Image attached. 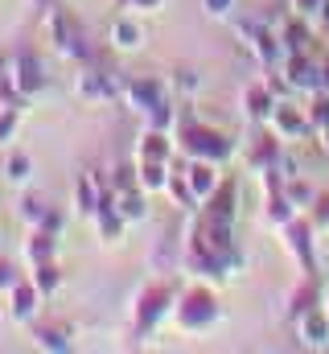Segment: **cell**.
I'll use <instances>...</instances> for the list:
<instances>
[{
    "instance_id": "obj_5",
    "label": "cell",
    "mask_w": 329,
    "mask_h": 354,
    "mask_svg": "<svg viewBox=\"0 0 329 354\" xmlns=\"http://www.w3.org/2000/svg\"><path fill=\"white\" fill-rule=\"evenodd\" d=\"M288 87L317 91V87H321V66H317V62H309L305 54H292V62H288Z\"/></svg>"
},
{
    "instance_id": "obj_9",
    "label": "cell",
    "mask_w": 329,
    "mask_h": 354,
    "mask_svg": "<svg viewBox=\"0 0 329 354\" xmlns=\"http://www.w3.org/2000/svg\"><path fill=\"white\" fill-rule=\"evenodd\" d=\"M288 248L305 260V268H309V227L301 223V218H288Z\"/></svg>"
},
{
    "instance_id": "obj_14",
    "label": "cell",
    "mask_w": 329,
    "mask_h": 354,
    "mask_svg": "<svg viewBox=\"0 0 329 354\" xmlns=\"http://www.w3.org/2000/svg\"><path fill=\"white\" fill-rule=\"evenodd\" d=\"M247 107H251V115H267V111H272L267 91H263V87H251V91H247Z\"/></svg>"
},
{
    "instance_id": "obj_23",
    "label": "cell",
    "mask_w": 329,
    "mask_h": 354,
    "mask_svg": "<svg viewBox=\"0 0 329 354\" xmlns=\"http://www.w3.org/2000/svg\"><path fill=\"white\" fill-rule=\"evenodd\" d=\"M124 214L128 218H140L144 214V194H124Z\"/></svg>"
},
{
    "instance_id": "obj_8",
    "label": "cell",
    "mask_w": 329,
    "mask_h": 354,
    "mask_svg": "<svg viewBox=\"0 0 329 354\" xmlns=\"http://www.w3.org/2000/svg\"><path fill=\"white\" fill-rule=\"evenodd\" d=\"M33 301H37V284H33V280L21 284V280H17V284H12V313H17V317H29V313H33Z\"/></svg>"
},
{
    "instance_id": "obj_21",
    "label": "cell",
    "mask_w": 329,
    "mask_h": 354,
    "mask_svg": "<svg viewBox=\"0 0 329 354\" xmlns=\"http://www.w3.org/2000/svg\"><path fill=\"white\" fill-rule=\"evenodd\" d=\"M164 153H169L164 136H149V145H144V161H164Z\"/></svg>"
},
{
    "instance_id": "obj_1",
    "label": "cell",
    "mask_w": 329,
    "mask_h": 354,
    "mask_svg": "<svg viewBox=\"0 0 329 354\" xmlns=\"http://www.w3.org/2000/svg\"><path fill=\"white\" fill-rule=\"evenodd\" d=\"M181 149L189 157H198V161H223V157H231V140L223 132H214V128H202V124H189L181 132Z\"/></svg>"
},
{
    "instance_id": "obj_16",
    "label": "cell",
    "mask_w": 329,
    "mask_h": 354,
    "mask_svg": "<svg viewBox=\"0 0 329 354\" xmlns=\"http://www.w3.org/2000/svg\"><path fill=\"white\" fill-rule=\"evenodd\" d=\"M144 185H149V189L169 185V181H164V165H161V161H144Z\"/></svg>"
},
{
    "instance_id": "obj_18",
    "label": "cell",
    "mask_w": 329,
    "mask_h": 354,
    "mask_svg": "<svg viewBox=\"0 0 329 354\" xmlns=\"http://www.w3.org/2000/svg\"><path fill=\"white\" fill-rule=\"evenodd\" d=\"M288 46H292V54H301V50L309 46V29H301V21L288 25Z\"/></svg>"
},
{
    "instance_id": "obj_12",
    "label": "cell",
    "mask_w": 329,
    "mask_h": 354,
    "mask_svg": "<svg viewBox=\"0 0 329 354\" xmlns=\"http://www.w3.org/2000/svg\"><path fill=\"white\" fill-rule=\"evenodd\" d=\"M37 342L50 346V351H66V334L58 326H37Z\"/></svg>"
},
{
    "instance_id": "obj_17",
    "label": "cell",
    "mask_w": 329,
    "mask_h": 354,
    "mask_svg": "<svg viewBox=\"0 0 329 354\" xmlns=\"http://www.w3.org/2000/svg\"><path fill=\"white\" fill-rule=\"evenodd\" d=\"M8 177H12V181H25V177H29V157H25V153H12V157H8Z\"/></svg>"
},
{
    "instance_id": "obj_19",
    "label": "cell",
    "mask_w": 329,
    "mask_h": 354,
    "mask_svg": "<svg viewBox=\"0 0 329 354\" xmlns=\"http://www.w3.org/2000/svg\"><path fill=\"white\" fill-rule=\"evenodd\" d=\"M21 276H17V268H12V260H4L0 256V292H12V284H17Z\"/></svg>"
},
{
    "instance_id": "obj_25",
    "label": "cell",
    "mask_w": 329,
    "mask_h": 354,
    "mask_svg": "<svg viewBox=\"0 0 329 354\" xmlns=\"http://www.w3.org/2000/svg\"><path fill=\"white\" fill-rule=\"evenodd\" d=\"M288 198H292V206H297V202H309L313 194H309V185H301V181H292V185H288Z\"/></svg>"
},
{
    "instance_id": "obj_7",
    "label": "cell",
    "mask_w": 329,
    "mask_h": 354,
    "mask_svg": "<svg viewBox=\"0 0 329 354\" xmlns=\"http://www.w3.org/2000/svg\"><path fill=\"white\" fill-rule=\"evenodd\" d=\"M189 189H194V198H210L214 194V161H198L189 169Z\"/></svg>"
},
{
    "instance_id": "obj_15",
    "label": "cell",
    "mask_w": 329,
    "mask_h": 354,
    "mask_svg": "<svg viewBox=\"0 0 329 354\" xmlns=\"http://www.w3.org/2000/svg\"><path fill=\"white\" fill-rule=\"evenodd\" d=\"M115 41L120 46H140V29L132 21H115Z\"/></svg>"
},
{
    "instance_id": "obj_29",
    "label": "cell",
    "mask_w": 329,
    "mask_h": 354,
    "mask_svg": "<svg viewBox=\"0 0 329 354\" xmlns=\"http://www.w3.org/2000/svg\"><path fill=\"white\" fill-rule=\"evenodd\" d=\"M321 87L329 91V66H321Z\"/></svg>"
},
{
    "instance_id": "obj_20",
    "label": "cell",
    "mask_w": 329,
    "mask_h": 354,
    "mask_svg": "<svg viewBox=\"0 0 329 354\" xmlns=\"http://www.w3.org/2000/svg\"><path fill=\"white\" fill-rule=\"evenodd\" d=\"M305 330H309V342H321V338H326V322H321L313 309L305 313Z\"/></svg>"
},
{
    "instance_id": "obj_3",
    "label": "cell",
    "mask_w": 329,
    "mask_h": 354,
    "mask_svg": "<svg viewBox=\"0 0 329 354\" xmlns=\"http://www.w3.org/2000/svg\"><path fill=\"white\" fill-rule=\"evenodd\" d=\"M46 83V75H41V62L33 58V54H21L17 62H12V87L21 99H29V95H37Z\"/></svg>"
},
{
    "instance_id": "obj_27",
    "label": "cell",
    "mask_w": 329,
    "mask_h": 354,
    "mask_svg": "<svg viewBox=\"0 0 329 354\" xmlns=\"http://www.w3.org/2000/svg\"><path fill=\"white\" fill-rule=\"evenodd\" d=\"M206 8H210V12H227V8H231V0H206Z\"/></svg>"
},
{
    "instance_id": "obj_11",
    "label": "cell",
    "mask_w": 329,
    "mask_h": 354,
    "mask_svg": "<svg viewBox=\"0 0 329 354\" xmlns=\"http://www.w3.org/2000/svg\"><path fill=\"white\" fill-rule=\"evenodd\" d=\"M267 218H272V223H288V218H292V198H288V194L267 198Z\"/></svg>"
},
{
    "instance_id": "obj_28",
    "label": "cell",
    "mask_w": 329,
    "mask_h": 354,
    "mask_svg": "<svg viewBox=\"0 0 329 354\" xmlns=\"http://www.w3.org/2000/svg\"><path fill=\"white\" fill-rule=\"evenodd\" d=\"M4 136H12V115H4V120H0V140H4Z\"/></svg>"
},
{
    "instance_id": "obj_6",
    "label": "cell",
    "mask_w": 329,
    "mask_h": 354,
    "mask_svg": "<svg viewBox=\"0 0 329 354\" xmlns=\"http://www.w3.org/2000/svg\"><path fill=\"white\" fill-rule=\"evenodd\" d=\"M272 128H276L280 136H301V132H305V115H301L297 107H288V103H276V107H272Z\"/></svg>"
},
{
    "instance_id": "obj_2",
    "label": "cell",
    "mask_w": 329,
    "mask_h": 354,
    "mask_svg": "<svg viewBox=\"0 0 329 354\" xmlns=\"http://www.w3.org/2000/svg\"><path fill=\"white\" fill-rule=\"evenodd\" d=\"M214 297L206 292V288H189L185 297H181V305H177V322L185 326V330H202L206 322H214Z\"/></svg>"
},
{
    "instance_id": "obj_10",
    "label": "cell",
    "mask_w": 329,
    "mask_h": 354,
    "mask_svg": "<svg viewBox=\"0 0 329 354\" xmlns=\"http://www.w3.org/2000/svg\"><path fill=\"white\" fill-rule=\"evenodd\" d=\"M50 252H54V235H50V231H37V235L29 239V260H33V264H46Z\"/></svg>"
},
{
    "instance_id": "obj_4",
    "label": "cell",
    "mask_w": 329,
    "mask_h": 354,
    "mask_svg": "<svg viewBox=\"0 0 329 354\" xmlns=\"http://www.w3.org/2000/svg\"><path fill=\"white\" fill-rule=\"evenodd\" d=\"M173 305V292L164 288V284H153V288H144L140 292V309H136V322H140V330H149L157 317H161L164 309Z\"/></svg>"
},
{
    "instance_id": "obj_13",
    "label": "cell",
    "mask_w": 329,
    "mask_h": 354,
    "mask_svg": "<svg viewBox=\"0 0 329 354\" xmlns=\"http://www.w3.org/2000/svg\"><path fill=\"white\" fill-rule=\"evenodd\" d=\"M33 284H37V292H50V288L58 284V268L50 264V260H46V264H37V272H33Z\"/></svg>"
},
{
    "instance_id": "obj_30",
    "label": "cell",
    "mask_w": 329,
    "mask_h": 354,
    "mask_svg": "<svg viewBox=\"0 0 329 354\" xmlns=\"http://www.w3.org/2000/svg\"><path fill=\"white\" fill-rule=\"evenodd\" d=\"M136 4H157V0H136Z\"/></svg>"
},
{
    "instance_id": "obj_22",
    "label": "cell",
    "mask_w": 329,
    "mask_h": 354,
    "mask_svg": "<svg viewBox=\"0 0 329 354\" xmlns=\"http://www.w3.org/2000/svg\"><path fill=\"white\" fill-rule=\"evenodd\" d=\"M309 115H313V124H317V128H326V132H329V95H321V99L313 103V111H309Z\"/></svg>"
},
{
    "instance_id": "obj_24",
    "label": "cell",
    "mask_w": 329,
    "mask_h": 354,
    "mask_svg": "<svg viewBox=\"0 0 329 354\" xmlns=\"http://www.w3.org/2000/svg\"><path fill=\"white\" fill-rule=\"evenodd\" d=\"M313 223L326 227L329 223V194H317V210H313Z\"/></svg>"
},
{
    "instance_id": "obj_26",
    "label": "cell",
    "mask_w": 329,
    "mask_h": 354,
    "mask_svg": "<svg viewBox=\"0 0 329 354\" xmlns=\"http://www.w3.org/2000/svg\"><path fill=\"white\" fill-rule=\"evenodd\" d=\"M321 4H326V0H297L301 12H321Z\"/></svg>"
}]
</instances>
